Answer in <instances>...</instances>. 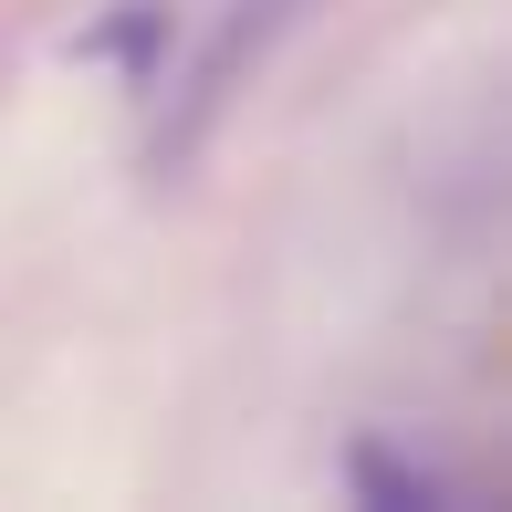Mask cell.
I'll list each match as a JSON object with an SVG mask.
<instances>
[{
	"label": "cell",
	"instance_id": "cell-1",
	"mask_svg": "<svg viewBox=\"0 0 512 512\" xmlns=\"http://www.w3.org/2000/svg\"><path fill=\"white\" fill-rule=\"evenodd\" d=\"M314 0H230L220 11V32L199 42V63H189V84H178V105H168V126H157V157H189L199 136H209V115H220L230 95H241V74L272 53V42L304 21Z\"/></svg>",
	"mask_w": 512,
	"mask_h": 512
}]
</instances>
